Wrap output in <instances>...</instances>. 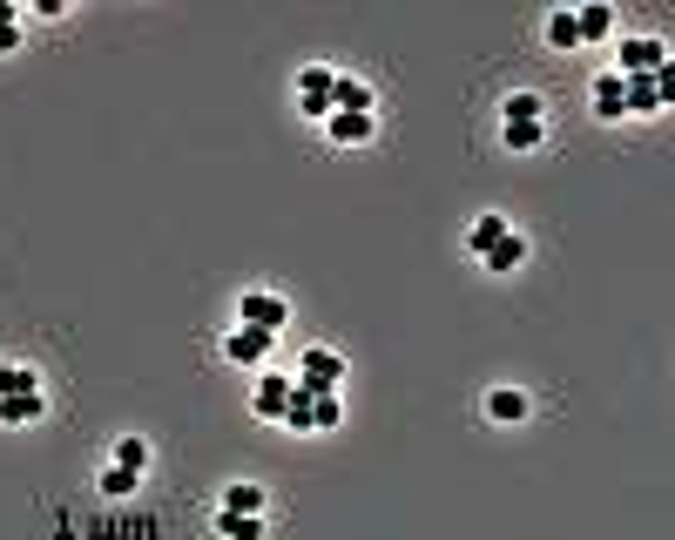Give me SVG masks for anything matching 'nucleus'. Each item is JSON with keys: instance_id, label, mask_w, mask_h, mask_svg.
<instances>
[{"instance_id": "obj_1", "label": "nucleus", "mask_w": 675, "mask_h": 540, "mask_svg": "<svg viewBox=\"0 0 675 540\" xmlns=\"http://www.w3.org/2000/svg\"><path fill=\"white\" fill-rule=\"evenodd\" d=\"M331 89H338L331 61H304L298 68V115H304V122H325V115H331Z\"/></svg>"}, {"instance_id": "obj_2", "label": "nucleus", "mask_w": 675, "mask_h": 540, "mask_svg": "<svg viewBox=\"0 0 675 540\" xmlns=\"http://www.w3.org/2000/svg\"><path fill=\"white\" fill-rule=\"evenodd\" d=\"M338 385H345V359L331 352V344H311V352L298 359V392L325 399V392H338Z\"/></svg>"}, {"instance_id": "obj_3", "label": "nucleus", "mask_w": 675, "mask_h": 540, "mask_svg": "<svg viewBox=\"0 0 675 540\" xmlns=\"http://www.w3.org/2000/svg\"><path fill=\"white\" fill-rule=\"evenodd\" d=\"M236 325H251V331L277 338V331L291 325V304L277 297V291H244V297H236Z\"/></svg>"}, {"instance_id": "obj_4", "label": "nucleus", "mask_w": 675, "mask_h": 540, "mask_svg": "<svg viewBox=\"0 0 675 540\" xmlns=\"http://www.w3.org/2000/svg\"><path fill=\"white\" fill-rule=\"evenodd\" d=\"M668 68V48L655 42V34H628V42L615 48V74H662Z\"/></svg>"}, {"instance_id": "obj_5", "label": "nucleus", "mask_w": 675, "mask_h": 540, "mask_svg": "<svg viewBox=\"0 0 675 540\" xmlns=\"http://www.w3.org/2000/svg\"><path fill=\"white\" fill-rule=\"evenodd\" d=\"M621 102H628V115H662L668 108V68L662 74H621Z\"/></svg>"}, {"instance_id": "obj_6", "label": "nucleus", "mask_w": 675, "mask_h": 540, "mask_svg": "<svg viewBox=\"0 0 675 540\" xmlns=\"http://www.w3.org/2000/svg\"><path fill=\"white\" fill-rule=\"evenodd\" d=\"M270 344H277V338H264V331H251V325H230V331H223V359L244 365V372H264V365H270Z\"/></svg>"}, {"instance_id": "obj_7", "label": "nucleus", "mask_w": 675, "mask_h": 540, "mask_svg": "<svg viewBox=\"0 0 675 540\" xmlns=\"http://www.w3.org/2000/svg\"><path fill=\"white\" fill-rule=\"evenodd\" d=\"M291 392H298V378H284V372H257V385H251V412L257 419H284V406H291Z\"/></svg>"}, {"instance_id": "obj_8", "label": "nucleus", "mask_w": 675, "mask_h": 540, "mask_svg": "<svg viewBox=\"0 0 675 540\" xmlns=\"http://www.w3.org/2000/svg\"><path fill=\"white\" fill-rule=\"evenodd\" d=\"M372 136H379V115H345V108L325 115V142H338V149H359Z\"/></svg>"}, {"instance_id": "obj_9", "label": "nucleus", "mask_w": 675, "mask_h": 540, "mask_svg": "<svg viewBox=\"0 0 675 540\" xmlns=\"http://www.w3.org/2000/svg\"><path fill=\"white\" fill-rule=\"evenodd\" d=\"M587 102H594V122H628V102H621V74H615V68L594 74Z\"/></svg>"}, {"instance_id": "obj_10", "label": "nucleus", "mask_w": 675, "mask_h": 540, "mask_svg": "<svg viewBox=\"0 0 675 540\" xmlns=\"http://www.w3.org/2000/svg\"><path fill=\"white\" fill-rule=\"evenodd\" d=\"M331 108H345V115H379V89L365 82V74H338Z\"/></svg>"}, {"instance_id": "obj_11", "label": "nucleus", "mask_w": 675, "mask_h": 540, "mask_svg": "<svg viewBox=\"0 0 675 540\" xmlns=\"http://www.w3.org/2000/svg\"><path fill=\"white\" fill-rule=\"evenodd\" d=\"M574 34H581V48H602L608 34H615V8H602V0L574 8Z\"/></svg>"}, {"instance_id": "obj_12", "label": "nucleus", "mask_w": 675, "mask_h": 540, "mask_svg": "<svg viewBox=\"0 0 675 540\" xmlns=\"http://www.w3.org/2000/svg\"><path fill=\"white\" fill-rule=\"evenodd\" d=\"M527 412H534V399L521 392V385H493L487 392V419H500V426H521Z\"/></svg>"}, {"instance_id": "obj_13", "label": "nucleus", "mask_w": 675, "mask_h": 540, "mask_svg": "<svg viewBox=\"0 0 675 540\" xmlns=\"http://www.w3.org/2000/svg\"><path fill=\"white\" fill-rule=\"evenodd\" d=\"M217 507L223 514H270V486H251V480H236L217 493Z\"/></svg>"}, {"instance_id": "obj_14", "label": "nucleus", "mask_w": 675, "mask_h": 540, "mask_svg": "<svg viewBox=\"0 0 675 540\" xmlns=\"http://www.w3.org/2000/svg\"><path fill=\"white\" fill-rule=\"evenodd\" d=\"M507 230H513V216H500V210L473 216V223H466V250H473V257H487V250H493V244L507 237Z\"/></svg>"}, {"instance_id": "obj_15", "label": "nucleus", "mask_w": 675, "mask_h": 540, "mask_svg": "<svg viewBox=\"0 0 675 540\" xmlns=\"http://www.w3.org/2000/svg\"><path fill=\"white\" fill-rule=\"evenodd\" d=\"M210 527H217V540H264V533H270V514H223V507H217Z\"/></svg>"}, {"instance_id": "obj_16", "label": "nucleus", "mask_w": 675, "mask_h": 540, "mask_svg": "<svg viewBox=\"0 0 675 540\" xmlns=\"http://www.w3.org/2000/svg\"><path fill=\"white\" fill-rule=\"evenodd\" d=\"M48 419V392H27V399H0V426H42Z\"/></svg>"}, {"instance_id": "obj_17", "label": "nucleus", "mask_w": 675, "mask_h": 540, "mask_svg": "<svg viewBox=\"0 0 675 540\" xmlns=\"http://www.w3.org/2000/svg\"><path fill=\"white\" fill-rule=\"evenodd\" d=\"M540 142H547V122H500V149H507V156H534Z\"/></svg>"}, {"instance_id": "obj_18", "label": "nucleus", "mask_w": 675, "mask_h": 540, "mask_svg": "<svg viewBox=\"0 0 675 540\" xmlns=\"http://www.w3.org/2000/svg\"><path fill=\"white\" fill-rule=\"evenodd\" d=\"M500 122H547V95H534V89H513V95L500 102Z\"/></svg>"}, {"instance_id": "obj_19", "label": "nucleus", "mask_w": 675, "mask_h": 540, "mask_svg": "<svg viewBox=\"0 0 675 540\" xmlns=\"http://www.w3.org/2000/svg\"><path fill=\"white\" fill-rule=\"evenodd\" d=\"M480 263H487V270H500V278H507V270H521V263H527V237H521V230H507V237H500Z\"/></svg>"}, {"instance_id": "obj_20", "label": "nucleus", "mask_w": 675, "mask_h": 540, "mask_svg": "<svg viewBox=\"0 0 675 540\" xmlns=\"http://www.w3.org/2000/svg\"><path fill=\"white\" fill-rule=\"evenodd\" d=\"M540 34H547V48H561V55H574V48H581V34H574V8H554V14L540 21Z\"/></svg>"}, {"instance_id": "obj_21", "label": "nucleus", "mask_w": 675, "mask_h": 540, "mask_svg": "<svg viewBox=\"0 0 675 540\" xmlns=\"http://www.w3.org/2000/svg\"><path fill=\"white\" fill-rule=\"evenodd\" d=\"M42 372H34V365H0V399H27V392H42Z\"/></svg>"}, {"instance_id": "obj_22", "label": "nucleus", "mask_w": 675, "mask_h": 540, "mask_svg": "<svg viewBox=\"0 0 675 540\" xmlns=\"http://www.w3.org/2000/svg\"><path fill=\"white\" fill-rule=\"evenodd\" d=\"M108 459H115V467H129V473H149V439H142V433H123Z\"/></svg>"}, {"instance_id": "obj_23", "label": "nucleus", "mask_w": 675, "mask_h": 540, "mask_svg": "<svg viewBox=\"0 0 675 540\" xmlns=\"http://www.w3.org/2000/svg\"><path fill=\"white\" fill-rule=\"evenodd\" d=\"M331 426H345V399H338V392H325V399H317V412H311V433H331Z\"/></svg>"}, {"instance_id": "obj_24", "label": "nucleus", "mask_w": 675, "mask_h": 540, "mask_svg": "<svg viewBox=\"0 0 675 540\" xmlns=\"http://www.w3.org/2000/svg\"><path fill=\"white\" fill-rule=\"evenodd\" d=\"M142 486V473H129V467H115V459H108V467H102V493H115V500H123V493H136Z\"/></svg>"}, {"instance_id": "obj_25", "label": "nucleus", "mask_w": 675, "mask_h": 540, "mask_svg": "<svg viewBox=\"0 0 675 540\" xmlns=\"http://www.w3.org/2000/svg\"><path fill=\"white\" fill-rule=\"evenodd\" d=\"M311 412H317V399H311V392H291V406H284V426H291V433H311Z\"/></svg>"}, {"instance_id": "obj_26", "label": "nucleus", "mask_w": 675, "mask_h": 540, "mask_svg": "<svg viewBox=\"0 0 675 540\" xmlns=\"http://www.w3.org/2000/svg\"><path fill=\"white\" fill-rule=\"evenodd\" d=\"M34 14H42V21L55 27V21H68V0H34Z\"/></svg>"}, {"instance_id": "obj_27", "label": "nucleus", "mask_w": 675, "mask_h": 540, "mask_svg": "<svg viewBox=\"0 0 675 540\" xmlns=\"http://www.w3.org/2000/svg\"><path fill=\"white\" fill-rule=\"evenodd\" d=\"M21 48V21H8V27H0V55H14Z\"/></svg>"}, {"instance_id": "obj_28", "label": "nucleus", "mask_w": 675, "mask_h": 540, "mask_svg": "<svg viewBox=\"0 0 675 540\" xmlns=\"http://www.w3.org/2000/svg\"><path fill=\"white\" fill-rule=\"evenodd\" d=\"M8 21H21V8H14V0H0V27H8Z\"/></svg>"}]
</instances>
